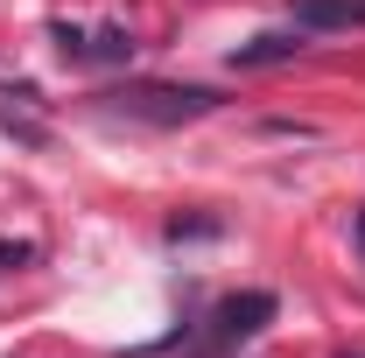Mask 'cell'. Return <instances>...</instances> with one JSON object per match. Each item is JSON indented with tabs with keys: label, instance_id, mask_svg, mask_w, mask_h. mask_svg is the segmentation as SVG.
Segmentation results:
<instances>
[{
	"label": "cell",
	"instance_id": "cell-1",
	"mask_svg": "<svg viewBox=\"0 0 365 358\" xmlns=\"http://www.w3.org/2000/svg\"><path fill=\"white\" fill-rule=\"evenodd\" d=\"M218 106H225V98L211 85H155V78H140V85L106 91V113L140 120V127H182V120H204V113H218Z\"/></svg>",
	"mask_w": 365,
	"mask_h": 358
},
{
	"label": "cell",
	"instance_id": "cell-2",
	"mask_svg": "<svg viewBox=\"0 0 365 358\" xmlns=\"http://www.w3.org/2000/svg\"><path fill=\"white\" fill-rule=\"evenodd\" d=\"M267 323H274V295H267V288H239V295H225V302L211 310V337H204L197 358L225 352V344H246V337H260Z\"/></svg>",
	"mask_w": 365,
	"mask_h": 358
},
{
	"label": "cell",
	"instance_id": "cell-3",
	"mask_svg": "<svg viewBox=\"0 0 365 358\" xmlns=\"http://www.w3.org/2000/svg\"><path fill=\"white\" fill-rule=\"evenodd\" d=\"M365 0H295V29H359Z\"/></svg>",
	"mask_w": 365,
	"mask_h": 358
},
{
	"label": "cell",
	"instance_id": "cell-4",
	"mask_svg": "<svg viewBox=\"0 0 365 358\" xmlns=\"http://www.w3.org/2000/svg\"><path fill=\"white\" fill-rule=\"evenodd\" d=\"M295 49H302V29H295V36H253V43L232 49V63H239V71H260V63H288Z\"/></svg>",
	"mask_w": 365,
	"mask_h": 358
},
{
	"label": "cell",
	"instance_id": "cell-5",
	"mask_svg": "<svg viewBox=\"0 0 365 358\" xmlns=\"http://www.w3.org/2000/svg\"><path fill=\"white\" fill-rule=\"evenodd\" d=\"M134 56V36L127 29H98V36H85V63H127Z\"/></svg>",
	"mask_w": 365,
	"mask_h": 358
},
{
	"label": "cell",
	"instance_id": "cell-6",
	"mask_svg": "<svg viewBox=\"0 0 365 358\" xmlns=\"http://www.w3.org/2000/svg\"><path fill=\"white\" fill-rule=\"evenodd\" d=\"M49 36H56V49H63L71 63H85V29H71V21H56Z\"/></svg>",
	"mask_w": 365,
	"mask_h": 358
},
{
	"label": "cell",
	"instance_id": "cell-7",
	"mask_svg": "<svg viewBox=\"0 0 365 358\" xmlns=\"http://www.w3.org/2000/svg\"><path fill=\"white\" fill-rule=\"evenodd\" d=\"M211 232H218L211 218H169V239H211Z\"/></svg>",
	"mask_w": 365,
	"mask_h": 358
},
{
	"label": "cell",
	"instance_id": "cell-8",
	"mask_svg": "<svg viewBox=\"0 0 365 358\" xmlns=\"http://www.w3.org/2000/svg\"><path fill=\"white\" fill-rule=\"evenodd\" d=\"M351 239H359V253H365V211H359V218H351Z\"/></svg>",
	"mask_w": 365,
	"mask_h": 358
},
{
	"label": "cell",
	"instance_id": "cell-9",
	"mask_svg": "<svg viewBox=\"0 0 365 358\" xmlns=\"http://www.w3.org/2000/svg\"><path fill=\"white\" fill-rule=\"evenodd\" d=\"M337 358H351V352H337Z\"/></svg>",
	"mask_w": 365,
	"mask_h": 358
}]
</instances>
